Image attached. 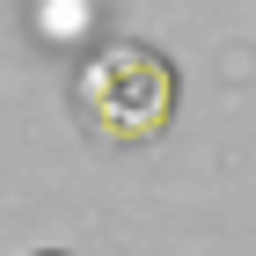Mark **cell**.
<instances>
[{
  "instance_id": "obj_1",
  "label": "cell",
  "mask_w": 256,
  "mask_h": 256,
  "mask_svg": "<svg viewBox=\"0 0 256 256\" xmlns=\"http://www.w3.org/2000/svg\"><path fill=\"white\" fill-rule=\"evenodd\" d=\"M74 110L80 124L96 139H110V146H154L161 132H168V118H176V66L161 59L154 44H102V52H88L74 74Z\"/></svg>"
}]
</instances>
